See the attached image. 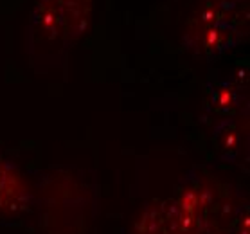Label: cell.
<instances>
[{"label":"cell","instance_id":"1","mask_svg":"<svg viewBox=\"0 0 250 234\" xmlns=\"http://www.w3.org/2000/svg\"><path fill=\"white\" fill-rule=\"evenodd\" d=\"M94 0H36L27 29L25 52L36 74H49L67 63L72 47L85 35Z\"/></svg>","mask_w":250,"mask_h":234},{"label":"cell","instance_id":"2","mask_svg":"<svg viewBox=\"0 0 250 234\" xmlns=\"http://www.w3.org/2000/svg\"><path fill=\"white\" fill-rule=\"evenodd\" d=\"M247 35V17H238L204 2L189 18L182 43L193 56L212 62L241 45Z\"/></svg>","mask_w":250,"mask_h":234},{"label":"cell","instance_id":"5","mask_svg":"<svg viewBox=\"0 0 250 234\" xmlns=\"http://www.w3.org/2000/svg\"><path fill=\"white\" fill-rule=\"evenodd\" d=\"M207 4L220 7L223 11L230 13V15H238V17H249V0H204Z\"/></svg>","mask_w":250,"mask_h":234},{"label":"cell","instance_id":"3","mask_svg":"<svg viewBox=\"0 0 250 234\" xmlns=\"http://www.w3.org/2000/svg\"><path fill=\"white\" fill-rule=\"evenodd\" d=\"M36 207V191L17 162L0 151V214L22 216Z\"/></svg>","mask_w":250,"mask_h":234},{"label":"cell","instance_id":"4","mask_svg":"<svg viewBox=\"0 0 250 234\" xmlns=\"http://www.w3.org/2000/svg\"><path fill=\"white\" fill-rule=\"evenodd\" d=\"M241 76L218 81L209 90L205 108L222 119H232L243 114V108L247 110V80L243 81Z\"/></svg>","mask_w":250,"mask_h":234}]
</instances>
